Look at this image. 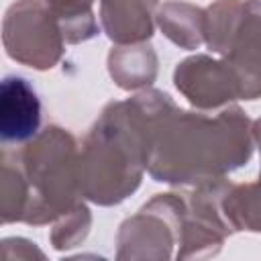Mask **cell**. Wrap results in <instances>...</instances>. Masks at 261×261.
Returning <instances> with one entry per match:
<instances>
[{"instance_id":"3957f363","label":"cell","mask_w":261,"mask_h":261,"mask_svg":"<svg viewBox=\"0 0 261 261\" xmlns=\"http://www.w3.org/2000/svg\"><path fill=\"white\" fill-rule=\"evenodd\" d=\"M12 157L27 188L22 222L47 224L80 204V151L67 130L47 126Z\"/></svg>"},{"instance_id":"7a4b0ae2","label":"cell","mask_w":261,"mask_h":261,"mask_svg":"<svg viewBox=\"0 0 261 261\" xmlns=\"http://www.w3.org/2000/svg\"><path fill=\"white\" fill-rule=\"evenodd\" d=\"M169 104L167 94L149 90L104 108L80 151V186L88 200L110 206L139 188L151 126Z\"/></svg>"},{"instance_id":"5bb4252c","label":"cell","mask_w":261,"mask_h":261,"mask_svg":"<svg viewBox=\"0 0 261 261\" xmlns=\"http://www.w3.org/2000/svg\"><path fill=\"white\" fill-rule=\"evenodd\" d=\"M251 130H253V137H255V141H257V145H259V149H261V120H257Z\"/></svg>"},{"instance_id":"5b68a950","label":"cell","mask_w":261,"mask_h":261,"mask_svg":"<svg viewBox=\"0 0 261 261\" xmlns=\"http://www.w3.org/2000/svg\"><path fill=\"white\" fill-rule=\"evenodd\" d=\"M175 88L198 108H218L241 98V84L232 67L222 59L196 55L173 71Z\"/></svg>"},{"instance_id":"8992f818","label":"cell","mask_w":261,"mask_h":261,"mask_svg":"<svg viewBox=\"0 0 261 261\" xmlns=\"http://www.w3.org/2000/svg\"><path fill=\"white\" fill-rule=\"evenodd\" d=\"M241 84V98L261 96V0H245L234 37L224 53Z\"/></svg>"},{"instance_id":"8fae6325","label":"cell","mask_w":261,"mask_h":261,"mask_svg":"<svg viewBox=\"0 0 261 261\" xmlns=\"http://www.w3.org/2000/svg\"><path fill=\"white\" fill-rule=\"evenodd\" d=\"M220 206L232 230H261V177L257 184L226 186Z\"/></svg>"},{"instance_id":"ba28073f","label":"cell","mask_w":261,"mask_h":261,"mask_svg":"<svg viewBox=\"0 0 261 261\" xmlns=\"http://www.w3.org/2000/svg\"><path fill=\"white\" fill-rule=\"evenodd\" d=\"M155 6L157 0H100V20L104 33L120 45L151 39Z\"/></svg>"},{"instance_id":"277c9868","label":"cell","mask_w":261,"mask_h":261,"mask_svg":"<svg viewBox=\"0 0 261 261\" xmlns=\"http://www.w3.org/2000/svg\"><path fill=\"white\" fill-rule=\"evenodd\" d=\"M63 33L43 0L14 2L2 20L6 55L33 69H51L63 53Z\"/></svg>"},{"instance_id":"6da1fadb","label":"cell","mask_w":261,"mask_h":261,"mask_svg":"<svg viewBox=\"0 0 261 261\" xmlns=\"http://www.w3.org/2000/svg\"><path fill=\"white\" fill-rule=\"evenodd\" d=\"M241 108L216 116L165 108L151 126L147 171L155 181L206 184L249 161L253 145Z\"/></svg>"},{"instance_id":"30bf717a","label":"cell","mask_w":261,"mask_h":261,"mask_svg":"<svg viewBox=\"0 0 261 261\" xmlns=\"http://www.w3.org/2000/svg\"><path fill=\"white\" fill-rule=\"evenodd\" d=\"M159 27L175 45L198 49L204 41V10L186 2H167L157 14Z\"/></svg>"},{"instance_id":"4fadbf2b","label":"cell","mask_w":261,"mask_h":261,"mask_svg":"<svg viewBox=\"0 0 261 261\" xmlns=\"http://www.w3.org/2000/svg\"><path fill=\"white\" fill-rule=\"evenodd\" d=\"M90 210L84 204H77L63 216H59V222L55 224L51 232V243L55 249H69L80 243L90 228Z\"/></svg>"},{"instance_id":"9c48e42d","label":"cell","mask_w":261,"mask_h":261,"mask_svg":"<svg viewBox=\"0 0 261 261\" xmlns=\"http://www.w3.org/2000/svg\"><path fill=\"white\" fill-rule=\"evenodd\" d=\"M108 69L120 88L137 90L155 80L157 57L149 45L133 43L126 47H116L108 55Z\"/></svg>"},{"instance_id":"7c38bea8","label":"cell","mask_w":261,"mask_h":261,"mask_svg":"<svg viewBox=\"0 0 261 261\" xmlns=\"http://www.w3.org/2000/svg\"><path fill=\"white\" fill-rule=\"evenodd\" d=\"M57 18L67 43H82L98 35V22L92 12L94 0H45Z\"/></svg>"},{"instance_id":"52a82bcc","label":"cell","mask_w":261,"mask_h":261,"mask_svg":"<svg viewBox=\"0 0 261 261\" xmlns=\"http://www.w3.org/2000/svg\"><path fill=\"white\" fill-rule=\"evenodd\" d=\"M41 124V102L33 86L18 75L2 80L0 88V135L4 143L31 141Z\"/></svg>"}]
</instances>
